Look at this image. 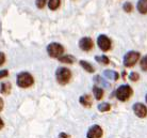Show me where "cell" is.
Instances as JSON below:
<instances>
[{"label": "cell", "mask_w": 147, "mask_h": 138, "mask_svg": "<svg viewBox=\"0 0 147 138\" xmlns=\"http://www.w3.org/2000/svg\"><path fill=\"white\" fill-rule=\"evenodd\" d=\"M33 77L28 72H22L16 77V84L20 88H29L33 85Z\"/></svg>", "instance_id": "1"}, {"label": "cell", "mask_w": 147, "mask_h": 138, "mask_svg": "<svg viewBox=\"0 0 147 138\" xmlns=\"http://www.w3.org/2000/svg\"><path fill=\"white\" fill-rule=\"evenodd\" d=\"M133 93V90L132 88L129 86V85H123V86H119L116 90V97H117L118 100L121 102H125V101H128L130 97L132 95Z\"/></svg>", "instance_id": "2"}, {"label": "cell", "mask_w": 147, "mask_h": 138, "mask_svg": "<svg viewBox=\"0 0 147 138\" xmlns=\"http://www.w3.org/2000/svg\"><path fill=\"white\" fill-rule=\"evenodd\" d=\"M55 78L60 85H66L71 78V72L66 67H59L55 72Z\"/></svg>", "instance_id": "3"}, {"label": "cell", "mask_w": 147, "mask_h": 138, "mask_svg": "<svg viewBox=\"0 0 147 138\" xmlns=\"http://www.w3.org/2000/svg\"><path fill=\"white\" fill-rule=\"evenodd\" d=\"M47 52L48 55L52 58H60L64 52V47L62 44L57 43V42H52L47 46Z\"/></svg>", "instance_id": "4"}, {"label": "cell", "mask_w": 147, "mask_h": 138, "mask_svg": "<svg viewBox=\"0 0 147 138\" xmlns=\"http://www.w3.org/2000/svg\"><path fill=\"white\" fill-rule=\"evenodd\" d=\"M140 58V52H134V50H130L125 55L124 57V65L126 67H131L138 62V60Z\"/></svg>", "instance_id": "5"}, {"label": "cell", "mask_w": 147, "mask_h": 138, "mask_svg": "<svg viewBox=\"0 0 147 138\" xmlns=\"http://www.w3.org/2000/svg\"><path fill=\"white\" fill-rule=\"evenodd\" d=\"M97 44L99 46V48L102 50V52H108L111 49V46H112V42L107 35L105 34H100L99 37H97Z\"/></svg>", "instance_id": "6"}, {"label": "cell", "mask_w": 147, "mask_h": 138, "mask_svg": "<svg viewBox=\"0 0 147 138\" xmlns=\"http://www.w3.org/2000/svg\"><path fill=\"white\" fill-rule=\"evenodd\" d=\"M103 132L102 128L99 126V125H92V126L88 128V134H86V137L88 138H101Z\"/></svg>", "instance_id": "7"}, {"label": "cell", "mask_w": 147, "mask_h": 138, "mask_svg": "<svg viewBox=\"0 0 147 138\" xmlns=\"http://www.w3.org/2000/svg\"><path fill=\"white\" fill-rule=\"evenodd\" d=\"M133 111L139 118H145L147 116V107L142 103H136L133 105Z\"/></svg>", "instance_id": "8"}, {"label": "cell", "mask_w": 147, "mask_h": 138, "mask_svg": "<svg viewBox=\"0 0 147 138\" xmlns=\"http://www.w3.org/2000/svg\"><path fill=\"white\" fill-rule=\"evenodd\" d=\"M79 47L83 52H90L93 48V41L91 37H84L79 41Z\"/></svg>", "instance_id": "9"}, {"label": "cell", "mask_w": 147, "mask_h": 138, "mask_svg": "<svg viewBox=\"0 0 147 138\" xmlns=\"http://www.w3.org/2000/svg\"><path fill=\"white\" fill-rule=\"evenodd\" d=\"M79 102H80V104L83 105L84 107H91V106H92V99H91V97H90L88 94H84V95L80 97Z\"/></svg>", "instance_id": "10"}, {"label": "cell", "mask_w": 147, "mask_h": 138, "mask_svg": "<svg viewBox=\"0 0 147 138\" xmlns=\"http://www.w3.org/2000/svg\"><path fill=\"white\" fill-rule=\"evenodd\" d=\"M103 75L106 76V78L110 79V80H117L118 77H119L117 72L112 71V70H106L103 72Z\"/></svg>", "instance_id": "11"}, {"label": "cell", "mask_w": 147, "mask_h": 138, "mask_svg": "<svg viewBox=\"0 0 147 138\" xmlns=\"http://www.w3.org/2000/svg\"><path fill=\"white\" fill-rule=\"evenodd\" d=\"M136 7H138V11L140 12L141 14H146L147 13V0H139Z\"/></svg>", "instance_id": "12"}, {"label": "cell", "mask_w": 147, "mask_h": 138, "mask_svg": "<svg viewBox=\"0 0 147 138\" xmlns=\"http://www.w3.org/2000/svg\"><path fill=\"white\" fill-rule=\"evenodd\" d=\"M93 94H94V97H95L96 100H101L103 97V90L102 88H100L98 86H94L93 87Z\"/></svg>", "instance_id": "13"}, {"label": "cell", "mask_w": 147, "mask_h": 138, "mask_svg": "<svg viewBox=\"0 0 147 138\" xmlns=\"http://www.w3.org/2000/svg\"><path fill=\"white\" fill-rule=\"evenodd\" d=\"M59 61L62 63L71 64L75 62V57H73L71 55H63L59 58Z\"/></svg>", "instance_id": "14"}, {"label": "cell", "mask_w": 147, "mask_h": 138, "mask_svg": "<svg viewBox=\"0 0 147 138\" xmlns=\"http://www.w3.org/2000/svg\"><path fill=\"white\" fill-rule=\"evenodd\" d=\"M80 65L84 69L85 71L88 72V73H94V72H95V69H94V67H93L91 63H88V61H85V60H81Z\"/></svg>", "instance_id": "15"}, {"label": "cell", "mask_w": 147, "mask_h": 138, "mask_svg": "<svg viewBox=\"0 0 147 138\" xmlns=\"http://www.w3.org/2000/svg\"><path fill=\"white\" fill-rule=\"evenodd\" d=\"M11 84L10 82H2L0 86V92L2 94H9L11 92Z\"/></svg>", "instance_id": "16"}, {"label": "cell", "mask_w": 147, "mask_h": 138, "mask_svg": "<svg viewBox=\"0 0 147 138\" xmlns=\"http://www.w3.org/2000/svg\"><path fill=\"white\" fill-rule=\"evenodd\" d=\"M60 3H61V0H49L48 1V7L52 11H55L60 7Z\"/></svg>", "instance_id": "17"}, {"label": "cell", "mask_w": 147, "mask_h": 138, "mask_svg": "<svg viewBox=\"0 0 147 138\" xmlns=\"http://www.w3.org/2000/svg\"><path fill=\"white\" fill-rule=\"evenodd\" d=\"M94 82H96V84H98V85H100V86H103V87H106V88H108V87H110V85L108 84L105 79L102 78V77H100V76H95L94 77Z\"/></svg>", "instance_id": "18"}, {"label": "cell", "mask_w": 147, "mask_h": 138, "mask_svg": "<svg viewBox=\"0 0 147 138\" xmlns=\"http://www.w3.org/2000/svg\"><path fill=\"white\" fill-rule=\"evenodd\" d=\"M95 60L101 64H109V62H110L109 58H108L107 56H105V55H103V56H96Z\"/></svg>", "instance_id": "19"}, {"label": "cell", "mask_w": 147, "mask_h": 138, "mask_svg": "<svg viewBox=\"0 0 147 138\" xmlns=\"http://www.w3.org/2000/svg\"><path fill=\"white\" fill-rule=\"evenodd\" d=\"M110 109H111V105L109 103H101V104L98 105V110L101 112L109 111Z\"/></svg>", "instance_id": "20"}, {"label": "cell", "mask_w": 147, "mask_h": 138, "mask_svg": "<svg viewBox=\"0 0 147 138\" xmlns=\"http://www.w3.org/2000/svg\"><path fill=\"white\" fill-rule=\"evenodd\" d=\"M139 78H140V75H139V73H136V72H131L129 74V79L131 82H138Z\"/></svg>", "instance_id": "21"}, {"label": "cell", "mask_w": 147, "mask_h": 138, "mask_svg": "<svg viewBox=\"0 0 147 138\" xmlns=\"http://www.w3.org/2000/svg\"><path fill=\"white\" fill-rule=\"evenodd\" d=\"M141 69L145 72L147 71V55L144 56L143 58H142V60H141Z\"/></svg>", "instance_id": "22"}, {"label": "cell", "mask_w": 147, "mask_h": 138, "mask_svg": "<svg viewBox=\"0 0 147 138\" xmlns=\"http://www.w3.org/2000/svg\"><path fill=\"white\" fill-rule=\"evenodd\" d=\"M123 9H124V11H125V12H127V13H130V12H132L133 7H132V4L130 3V2H126V3L123 5Z\"/></svg>", "instance_id": "23"}, {"label": "cell", "mask_w": 147, "mask_h": 138, "mask_svg": "<svg viewBox=\"0 0 147 138\" xmlns=\"http://www.w3.org/2000/svg\"><path fill=\"white\" fill-rule=\"evenodd\" d=\"M47 2V0H35V4L38 9H43L45 7V4Z\"/></svg>", "instance_id": "24"}, {"label": "cell", "mask_w": 147, "mask_h": 138, "mask_svg": "<svg viewBox=\"0 0 147 138\" xmlns=\"http://www.w3.org/2000/svg\"><path fill=\"white\" fill-rule=\"evenodd\" d=\"M7 75H9V72H7V70H1V71H0V79L7 77Z\"/></svg>", "instance_id": "25"}, {"label": "cell", "mask_w": 147, "mask_h": 138, "mask_svg": "<svg viewBox=\"0 0 147 138\" xmlns=\"http://www.w3.org/2000/svg\"><path fill=\"white\" fill-rule=\"evenodd\" d=\"M4 61H5V55L2 52H0V67L4 63Z\"/></svg>", "instance_id": "26"}, {"label": "cell", "mask_w": 147, "mask_h": 138, "mask_svg": "<svg viewBox=\"0 0 147 138\" xmlns=\"http://www.w3.org/2000/svg\"><path fill=\"white\" fill-rule=\"evenodd\" d=\"M58 138H70V136L66 133H60Z\"/></svg>", "instance_id": "27"}, {"label": "cell", "mask_w": 147, "mask_h": 138, "mask_svg": "<svg viewBox=\"0 0 147 138\" xmlns=\"http://www.w3.org/2000/svg\"><path fill=\"white\" fill-rule=\"evenodd\" d=\"M2 108H3V100L0 97V111L2 110Z\"/></svg>", "instance_id": "28"}, {"label": "cell", "mask_w": 147, "mask_h": 138, "mask_svg": "<svg viewBox=\"0 0 147 138\" xmlns=\"http://www.w3.org/2000/svg\"><path fill=\"white\" fill-rule=\"evenodd\" d=\"M3 125H4V123H3V121H2V119L0 118V130L3 127Z\"/></svg>", "instance_id": "29"}, {"label": "cell", "mask_w": 147, "mask_h": 138, "mask_svg": "<svg viewBox=\"0 0 147 138\" xmlns=\"http://www.w3.org/2000/svg\"><path fill=\"white\" fill-rule=\"evenodd\" d=\"M145 100H146V103H147V94H146V97H145Z\"/></svg>", "instance_id": "30"}]
</instances>
